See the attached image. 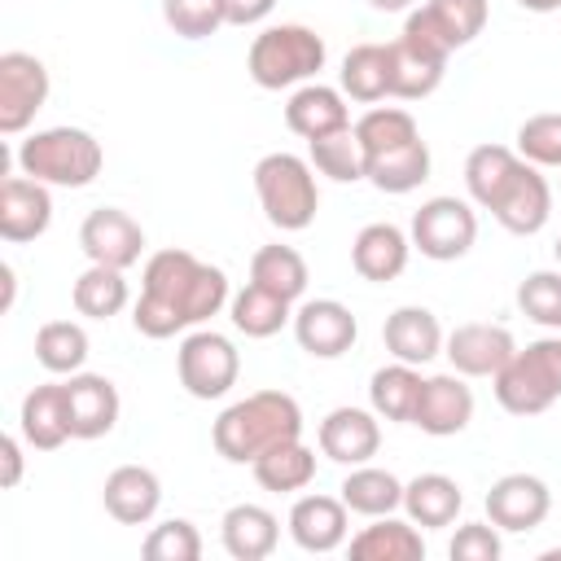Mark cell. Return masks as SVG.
I'll use <instances>...</instances> for the list:
<instances>
[{
	"instance_id": "obj_27",
	"label": "cell",
	"mask_w": 561,
	"mask_h": 561,
	"mask_svg": "<svg viewBox=\"0 0 561 561\" xmlns=\"http://www.w3.org/2000/svg\"><path fill=\"white\" fill-rule=\"evenodd\" d=\"M430 145L416 136L408 145H394V149H381V153H368L364 162V180L381 193H412L430 180Z\"/></svg>"
},
{
	"instance_id": "obj_8",
	"label": "cell",
	"mask_w": 561,
	"mask_h": 561,
	"mask_svg": "<svg viewBox=\"0 0 561 561\" xmlns=\"http://www.w3.org/2000/svg\"><path fill=\"white\" fill-rule=\"evenodd\" d=\"M408 237H412V250H421L425 259H434V263H456V259H465V254L473 250V241H478V215H473V206H469L465 197L443 193V197L421 202V210L412 215Z\"/></svg>"
},
{
	"instance_id": "obj_1",
	"label": "cell",
	"mask_w": 561,
	"mask_h": 561,
	"mask_svg": "<svg viewBox=\"0 0 561 561\" xmlns=\"http://www.w3.org/2000/svg\"><path fill=\"white\" fill-rule=\"evenodd\" d=\"M228 276L215 263H202L188 250H158L140 272V298L131 302L136 333L162 342L184 329H202L228 307Z\"/></svg>"
},
{
	"instance_id": "obj_43",
	"label": "cell",
	"mask_w": 561,
	"mask_h": 561,
	"mask_svg": "<svg viewBox=\"0 0 561 561\" xmlns=\"http://www.w3.org/2000/svg\"><path fill=\"white\" fill-rule=\"evenodd\" d=\"M145 561H197L202 557V535L188 517H171V522H158L145 543H140Z\"/></svg>"
},
{
	"instance_id": "obj_37",
	"label": "cell",
	"mask_w": 561,
	"mask_h": 561,
	"mask_svg": "<svg viewBox=\"0 0 561 561\" xmlns=\"http://www.w3.org/2000/svg\"><path fill=\"white\" fill-rule=\"evenodd\" d=\"M250 280L272 289V294H280L285 302H298L307 294L311 276H307V259L294 245H263L250 259Z\"/></svg>"
},
{
	"instance_id": "obj_4",
	"label": "cell",
	"mask_w": 561,
	"mask_h": 561,
	"mask_svg": "<svg viewBox=\"0 0 561 561\" xmlns=\"http://www.w3.org/2000/svg\"><path fill=\"white\" fill-rule=\"evenodd\" d=\"M324 35H316L302 22H280V26H263L245 53V70L259 88L280 92V88H302L324 70Z\"/></svg>"
},
{
	"instance_id": "obj_24",
	"label": "cell",
	"mask_w": 561,
	"mask_h": 561,
	"mask_svg": "<svg viewBox=\"0 0 561 561\" xmlns=\"http://www.w3.org/2000/svg\"><path fill=\"white\" fill-rule=\"evenodd\" d=\"M101 504H105V513H110L114 522H123V526H145V522H153V513H158V504H162V482H158V473L145 469V465H118V469L105 478V486H101Z\"/></svg>"
},
{
	"instance_id": "obj_12",
	"label": "cell",
	"mask_w": 561,
	"mask_h": 561,
	"mask_svg": "<svg viewBox=\"0 0 561 561\" xmlns=\"http://www.w3.org/2000/svg\"><path fill=\"white\" fill-rule=\"evenodd\" d=\"M491 215H495V224L504 232L535 237L552 219V184L539 175V167H530L522 158V167L513 171V180L504 184V193L491 202Z\"/></svg>"
},
{
	"instance_id": "obj_36",
	"label": "cell",
	"mask_w": 561,
	"mask_h": 561,
	"mask_svg": "<svg viewBox=\"0 0 561 561\" xmlns=\"http://www.w3.org/2000/svg\"><path fill=\"white\" fill-rule=\"evenodd\" d=\"M443 75H447V61L425 57V53H416L403 39H390V96H399V101H425L430 92H438Z\"/></svg>"
},
{
	"instance_id": "obj_23",
	"label": "cell",
	"mask_w": 561,
	"mask_h": 561,
	"mask_svg": "<svg viewBox=\"0 0 561 561\" xmlns=\"http://www.w3.org/2000/svg\"><path fill=\"white\" fill-rule=\"evenodd\" d=\"M18 430L22 443L35 451H57L70 434V408H66V381H44L35 390H26L22 412H18Z\"/></svg>"
},
{
	"instance_id": "obj_42",
	"label": "cell",
	"mask_w": 561,
	"mask_h": 561,
	"mask_svg": "<svg viewBox=\"0 0 561 561\" xmlns=\"http://www.w3.org/2000/svg\"><path fill=\"white\" fill-rule=\"evenodd\" d=\"M517 311L543 329H557L561 333V272H530L522 285H517Z\"/></svg>"
},
{
	"instance_id": "obj_49",
	"label": "cell",
	"mask_w": 561,
	"mask_h": 561,
	"mask_svg": "<svg viewBox=\"0 0 561 561\" xmlns=\"http://www.w3.org/2000/svg\"><path fill=\"white\" fill-rule=\"evenodd\" d=\"M368 9H377V13H408V9H416V0H368Z\"/></svg>"
},
{
	"instance_id": "obj_30",
	"label": "cell",
	"mask_w": 561,
	"mask_h": 561,
	"mask_svg": "<svg viewBox=\"0 0 561 561\" xmlns=\"http://www.w3.org/2000/svg\"><path fill=\"white\" fill-rule=\"evenodd\" d=\"M337 491H342V504L359 517H386V513L403 508V482L377 465H351V473L342 478Z\"/></svg>"
},
{
	"instance_id": "obj_38",
	"label": "cell",
	"mask_w": 561,
	"mask_h": 561,
	"mask_svg": "<svg viewBox=\"0 0 561 561\" xmlns=\"http://www.w3.org/2000/svg\"><path fill=\"white\" fill-rule=\"evenodd\" d=\"M35 359L53 377L83 373V364H88V333H83V324H75V320H48V324H39V333H35Z\"/></svg>"
},
{
	"instance_id": "obj_34",
	"label": "cell",
	"mask_w": 561,
	"mask_h": 561,
	"mask_svg": "<svg viewBox=\"0 0 561 561\" xmlns=\"http://www.w3.org/2000/svg\"><path fill=\"white\" fill-rule=\"evenodd\" d=\"M70 302L88 320H110V316H118L131 302V289H127V280H123L118 267L88 263V272H79L75 285H70Z\"/></svg>"
},
{
	"instance_id": "obj_31",
	"label": "cell",
	"mask_w": 561,
	"mask_h": 561,
	"mask_svg": "<svg viewBox=\"0 0 561 561\" xmlns=\"http://www.w3.org/2000/svg\"><path fill=\"white\" fill-rule=\"evenodd\" d=\"M289 307H294V302H285L280 294H272V289H263V285H254V280H245V289H237V294L228 298L232 329L245 333V337H272V333H280L285 324H294V311H289Z\"/></svg>"
},
{
	"instance_id": "obj_51",
	"label": "cell",
	"mask_w": 561,
	"mask_h": 561,
	"mask_svg": "<svg viewBox=\"0 0 561 561\" xmlns=\"http://www.w3.org/2000/svg\"><path fill=\"white\" fill-rule=\"evenodd\" d=\"M552 254H557V263H561V237H557V245H552Z\"/></svg>"
},
{
	"instance_id": "obj_18",
	"label": "cell",
	"mask_w": 561,
	"mask_h": 561,
	"mask_svg": "<svg viewBox=\"0 0 561 561\" xmlns=\"http://www.w3.org/2000/svg\"><path fill=\"white\" fill-rule=\"evenodd\" d=\"M381 447V425H377V412H364V408H333L324 421H320V451L333 460V465H368Z\"/></svg>"
},
{
	"instance_id": "obj_41",
	"label": "cell",
	"mask_w": 561,
	"mask_h": 561,
	"mask_svg": "<svg viewBox=\"0 0 561 561\" xmlns=\"http://www.w3.org/2000/svg\"><path fill=\"white\" fill-rule=\"evenodd\" d=\"M355 136L364 145V153H381V149H394V145H408L421 136L416 118L399 105H373L368 114L355 118Z\"/></svg>"
},
{
	"instance_id": "obj_6",
	"label": "cell",
	"mask_w": 561,
	"mask_h": 561,
	"mask_svg": "<svg viewBox=\"0 0 561 561\" xmlns=\"http://www.w3.org/2000/svg\"><path fill=\"white\" fill-rule=\"evenodd\" d=\"M491 381L504 412L513 416L548 412L561 399V337H539L530 346H517Z\"/></svg>"
},
{
	"instance_id": "obj_32",
	"label": "cell",
	"mask_w": 561,
	"mask_h": 561,
	"mask_svg": "<svg viewBox=\"0 0 561 561\" xmlns=\"http://www.w3.org/2000/svg\"><path fill=\"white\" fill-rule=\"evenodd\" d=\"M342 92L359 105L390 96V44H355L342 57Z\"/></svg>"
},
{
	"instance_id": "obj_7",
	"label": "cell",
	"mask_w": 561,
	"mask_h": 561,
	"mask_svg": "<svg viewBox=\"0 0 561 561\" xmlns=\"http://www.w3.org/2000/svg\"><path fill=\"white\" fill-rule=\"evenodd\" d=\"M175 377L193 399H224L241 377V355L232 337L215 329H193L175 351Z\"/></svg>"
},
{
	"instance_id": "obj_48",
	"label": "cell",
	"mask_w": 561,
	"mask_h": 561,
	"mask_svg": "<svg viewBox=\"0 0 561 561\" xmlns=\"http://www.w3.org/2000/svg\"><path fill=\"white\" fill-rule=\"evenodd\" d=\"M0 460H4V486H18L22 482V443L13 438V434H4L0 438Z\"/></svg>"
},
{
	"instance_id": "obj_5",
	"label": "cell",
	"mask_w": 561,
	"mask_h": 561,
	"mask_svg": "<svg viewBox=\"0 0 561 561\" xmlns=\"http://www.w3.org/2000/svg\"><path fill=\"white\" fill-rule=\"evenodd\" d=\"M316 167L298 153H267L254 162V193H259V206L267 215L272 228L280 232H302L311 228L316 210H320V188H316Z\"/></svg>"
},
{
	"instance_id": "obj_46",
	"label": "cell",
	"mask_w": 561,
	"mask_h": 561,
	"mask_svg": "<svg viewBox=\"0 0 561 561\" xmlns=\"http://www.w3.org/2000/svg\"><path fill=\"white\" fill-rule=\"evenodd\" d=\"M451 561H500V526L495 522H465L451 543H447Z\"/></svg>"
},
{
	"instance_id": "obj_25",
	"label": "cell",
	"mask_w": 561,
	"mask_h": 561,
	"mask_svg": "<svg viewBox=\"0 0 561 561\" xmlns=\"http://www.w3.org/2000/svg\"><path fill=\"white\" fill-rule=\"evenodd\" d=\"M219 539H224V552L228 557H237V561H263L280 543V522L263 504H232L224 513V522H219Z\"/></svg>"
},
{
	"instance_id": "obj_10",
	"label": "cell",
	"mask_w": 561,
	"mask_h": 561,
	"mask_svg": "<svg viewBox=\"0 0 561 561\" xmlns=\"http://www.w3.org/2000/svg\"><path fill=\"white\" fill-rule=\"evenodd\" d=\"M79 250L88 254V263H105V267L127 272L145 254V228L118 206H96L79 224Z\"/></svg>"
},
{
	"instance_id": "obj_19",
	"label": "cell",
	"mask_w": 561,
	"mask_h": 561,
	"mask_svg": "<svg viewBox=\"0 0 561 561\" xmlns=\"http://www.w3.org/2000/svg\"><path fill=\"white\" fill-rule=\"evenodd\" d=\"M351 508L342 495H298L289 508V535L302 552H333L346 543Z\"/></svg>"
},
{
	"instance_id": "obj_26",
	"label": "cell",
	"mask_w": 561,
	"mask_h": 561,
	"mask_svg": "<svg viewBox=\"0 0 561 561\" xmlns=\"http://www.w3.org/2000/svg\"><path fill=\"white\" fill-rule=\"evenodd\" d=\"M465 495L460 482L447 473H416L412 482H403V513L421 526V530H443L460 517Z\"/></svg>"
},
{
	"instance_id": "obj_15",
	"label": "cell",
	"mask_w": 561,
	"mask_h": 561,
	"mask_svg": "<svg viewBox=\"0 0 561 561\" xmlns=\"http://www.w3.org/2000/svg\"><path fill=\"white\" fill-rule=\"evenodd\" d=\"M469 421H473V390L465 386V377L460 373L425 377L416 412H412V425L421 434H430V438H451V434L469 430Z\"/></svg>"
},
{
	"instance_id": "obj_9",
	"label": "cell",
	"mask_w": 561,
	"mask_h": 561,
	"mask_svg": "<svg viewBox=\"0 0 561 561\" xmlns=\"http://www.w3.org/2000/svg\"><path fill=\"white\" fill-rule=\"evenodd\" d=\"M48 66L35 53L9 48L0 53V131L22 136L35 114L48 105Z\"/></svg>"
},
{
	"instance_id": "obj_14",
	"label": "cell",
	"mask_w": 561,
	"mask_h": 561,
	"mask_svg": "<svg viewBox=\"0 0 561 561\" xmlns=\"http://www.w3.org/2000/svg\"><path fill=\"white\" fill-rule=\"evenodd\" d=\"M513 351H517L513 333L504 324H491V320L456 324L443 342V355L451 359V373H460V377H495Z\"/></svg>"
},
{
	"instance_id": "obj_11",
	"label": "cell",
	"mask_w": 561,
	"mask_h": 561,
	"mask_svg": "<svg viewBox=\"0 0 561 561\" xmlns=\"http://www.w3.org/2000/svg\"><path fill=\"white\" fill-rule=\"evenodd\" d=\"M548 508H552V491L535 473H504L486 491V522H495L508 535H526L543 526Z\"/></svg>"
},
{
	"instance_id": "obj_45",
	"label": "cell",
	"mask_w": 561,
	"mask_h": 561,
	"mask_svg": "<svg viewBox=\"0 0 561 561\" xmlns=\"http://www.w3.org/2000/svg\"><path fill=\"white\" fill-rule=\"evenodd\" d=\"M162 22H167L180 39H206V35H215L219 26H228L219 0H162Z\"/></svg>"
},
{
	"instance_id": "obj_50",
	"label": "cell",
	"mask_w": 561,
	"mask_h": 561,
	"mask_svg": "<svg viewBox=\"0 0 561 561\" xmlns=\"http://www.w3.org/2000/svg\"><path fill=\"white\" fill-rule=\"evenodd\" d=\"M522 9H530V13H557L561 9V0H517Z\"/></svg>"
},
{
	"instance_id": "obj_33",
	"label": "cell",
	"mask_w": 561,
	"mask_h": 561,
	"mask_svg": "<svg viewBox=\"0 0 561 561\" xmlns=\"http://www.w3.org/2000/svg\"><path fill=\"white\" fill-rule=\"evenodd\" d=\"M250 469H254V482H259L263 491L294 495V491H302V486L316 478V451H311L302 438H289V443L263 451Z\"/></svg>"
},
{
	"instance_id": "obj_21",
	"label": "cell",
	"mask_w": 561,
	"mask_h": 561,
	"mask_svg": "<svg viewBox=\"0 0 561 561\" xmlns=\"http://www.w3.org/2000/svg\"><path fill=\"white\" fill-rule=\"evenodd\" d=\"M408 254H412V237L399 228V224H364L351 241V267L373 280V285H386L394 276H403L408 267Z\"/></svg>"
},
{
	"instance_id": "obj_22",
	"label": "cell",
	"mask_w": 561,
	"mask_h": 561,
	"mask_svg": "<svg viewBox=\"0 0 561 561\" xmlns=\"http://www.w3.org/2000/svg\"><path fill=\"white\" fill-rule=\"evenodd\" d=\"M381 342H386V351L394 355V359H403V364H430L434 355H443V342H447V333H443V324H438V316L430 311V307H394L390 316H386V324H381Z\"/></svg>"
},
{
	"instance_id": "obj_28",
	"label": "cell",
	"mask_w": 561,
	"mask_h": 561,
	"mask_svg": "<svg viewBox=\"0 0 561 561\" xmlns=\"http://www.w3.org/2000/svg\"><path fill=\"white\" fill-rule=\"evenodd\" d=\"M351 557L355 561H421L425 557V539H421V526L408 517H373V526H364L355 539H351Z\"/></svg>"
},
{
	"instance_id": "obj_16",
	"label": "cell",
	"mask_w": 561,
	"mask_h": 561,
	"mask_svg": "<svg viewBox=\"0 0 561 561\" xmlns=\"http://www.w3.org/2000/svg\"><path fill=\"white\" fill-rule=\"evenodd\" d=\"M53 224V193L31 175H4L0 184V237L9 245H26L44 237Z\"/></svg>"
},
{
	"instance_id": "obj_3",
	"label": "cell",
	"mask_w": 561,
	"mask_h": 561,
	"mask_svg": "<svg viewBox=\"0 0 561 561\" xmlns=\"http://www.w3.org/2000/svg\"><path fill=\"white\" fill-rule=\"evenodd\" d=\"M18 171L48 184V188H88L101 167H105V149L92 131L83 127H44L31 131L18 145Z\"/></svg>"
},
{
	"instance_id": "obj_39",
	"label": "cell",
	"mask_w": 561,
	"mask_h": 561,
	"mask_svg": "<svg viewBox=\"0 0 561 561\" xmlns=\"http://www.w3.org/2000/svg\"><path fill=\"white\" fill-rule=\"evenodd\" d=\"M307 162H311L320 175L337 180V184H355V180H364L368 153H364L355 127H342V131H333V136L307 140Z\"/></svg>"
},
{
	"instance_id": "obj_29",
	"label": "cell",
	"mask_w": 561,
	"mask_h": 561,
	"mask_svg": "<svg viewBox=\"0 0 561 561\" xmlns=\"http://www.w3.org/2000/svg\"><path fill=\"white\" fill-rule=\"evenodd\" d=\"M421 386L425 377L416 373V364H386L368 377V403L381 421H394V425H412V412H416V399H421Z\"/></svg>"
},
{
	"instance_id": "obj_17",
	"label": "cell",
	"mask_w": 561,
	"mask_h": 561,
	"mask_svg": "<svg viewBox=\"0 0 561 561\" xmlns=\"http://www.w3.org/2000/svg\"><path fill=\"white\" fill-rule=\"evenodd\" d=\"M66 408L75 438H105L118 425V390L101 373H70L66 377Z\"/></svg>"
},
{
	"instance_id": "obj_2",
	"label": "cell",
	"mask_w": 561,
	"mask_h": 561,
	"mask_svg": "<svg viewBox=\"0 0 561 561\" xmlns=\"http://www.w3.org/2000/svg\"><path fill=\"white\" fill-rule=\"evenodd\" d=\"M289 438H302V408L285 390H254L228 403L210 430V443L228 465H254Z\"/></svg>"
},
{
	"instance_id": "obj_13",
	"label": "cell",
	"mask_w": 561,
	"mask_h": 561,
	"mask_svg": "<svg viewBox=\"0 0 561 561\" xmlns=\"http://www.w3.org/2000/svg\"><path fill=\"white\" fill-rule=\"evenodd\" d=\"M294 337L311 359H337L355 346L359 320L337 298H311L294 311Z\"/></svg>"
},
{
	"instance_id": "obj_47",
	"label": "cell",
	"mask_w": 561,
	"mask_h": 561,
	"mask_svg": "<svg viewBox=\"0 0 561 561\" xmlns=\"http://www.w3.org/2000/svg\"><path fill=\"white\" fill-rule=\"evenodd\" d=\"M219 4H224L228 26H259L276 9V0H219Z\"/></svg>"
},
{
	"instance_id": "obj_35",
	"label": "cell",
	"mask_w": 561,
	"mask_h": 561,
	"mask_svg": "<svg viewBox=\"0 0 561 561\" xmlns=\"http://www.w3.org/2000/svg\"><path fill=\"white\" fill-rule=\"evenodd\" d=\"M522 167V153L508 145H478L465 158V188L473 197V206L491 210V202L504 193V184L513 180V171Z\"/></svg>"
},
{
	"instance_id": "obj_20",
	"label": "cell",
	"mask_w": 561,
	"mask_h": 561,
	"mask_svg": "<svg viewBox=\"0 0 561 561\" xmlns=\"http://www.w3.org/2000/svg\"><path fill=\"white\" fill-rule=\"evenodd\" d=\"M285 127L302 140H320V136H333V131L351 127L346 92L329 88V83H316V79L294 88V96L285 101Z\"/></svg>"
},
{
	"instance_id": "obj_40",
	"label": "cell",
	"mask_w": 561,
	"mask_h": 561,
	"mask_svg": "<svg viewBox=\"0 0 561 561\" xmlns=\"http://www.w3.org/2000/svg\"><path fill=\"white\" fill-rule=\"evenodd\" d=\"M421 9L438 26V35L451 44V53L465 48V44H473L482 35L486 18H491V4L486 0H425Z\"/></svg>"
},
{
	"instance_id": "obj_44",
	"label": "cell",
	"mask_w": 561,
	"mask_h": 561,
	"mask_svg": "<svg viewBox=\"0 0 561 561\" xmlns=\"http://www.w3.org/2000/svg\"><path fill=\"white\" fill-rule=\"evenodd\" d=\"M513 149L530 167H561V114H530L517 127Z\"/></svg>"
}]
</instances>
